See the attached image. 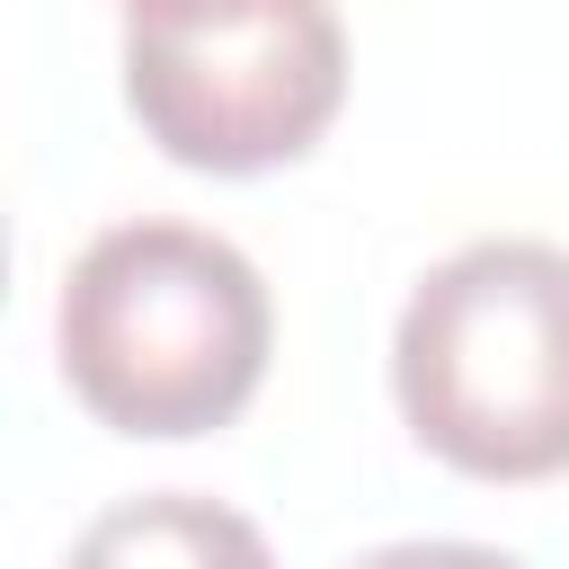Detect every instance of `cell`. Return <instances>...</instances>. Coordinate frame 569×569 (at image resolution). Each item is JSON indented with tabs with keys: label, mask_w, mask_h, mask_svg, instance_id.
I'll return each instance as SVG.
<instances>
[{
	"label": "cell",
	"mask_w": 569,
	"mask_h": 569,
	"mask_svg": "<svg viewBox=\"0 0 569 569\" xmlns=\"http://www.w3.org/2000/svg\"><path fill=\"white\" fill-rule=\"evenodd\" d=\"M62 382L116 436H213L249 409L276 347L267 276L204 222H116L98 231L53 311Z\"/></svg>",
	"instance_id": "6da1fadb"
},
{
	"label": "cell",
	"mask_w": 569,
	"mask_h": 569,
	"mask_svg": "<svg viewBox=\"0 0 569 569\" xmlns=\"http://www.w3.org/2000/svg\"><path fill=\"white\" fill-rule=\"evenodd\" d=\"M391 400L471 480L569 471V249L498 231L436 258L391 329Z\"/></svg>",
	"instance_id": "7a4b0ae2"
},
{
	"label": "cell",
	"mask_w": 569,
	"mask_h": 569,
	"mask_svg": "<svg viewBox=\"0 0 569 569\" xmlns=\"http://www.w3.org/2000/svg\"><path fill=\"white\" fill-rule=\"evenodd\" d=\"M347 98L329 0H267L213 27H124V107L178 169L258 178L302 160Z\"/></svg>",
	"instance_id": "3957f363"
},
{
	"label": "cell",
	"mask_w": 569,
	"mask_h": 569,
	"mask_svg": "<svg viewBox=\"0 0 569 569\" xmlns=\"http://www.w3.org/2000/svg\"><path fill=\"white\" fill-rule=\"evenodd\" d=\"M62 569H276V551L222 498L142 489V498H116L107 516H89V533L71 542Z\"/></svg>",
	"instance_id": "277c9868"
},
{
	"label": "cell",
	"mask_w": 569,
	"mask_h": 569,
	"mask_svg": "<svg viewBox=\"0 0 569 569\" xmlns=\"http://www.w3.org/2000/svg\"><path fill=\"white\" fill-rule=\"evenodd\" d=\"M356 569H525V560L498 551V542H382Z\"/></svg>",
	"instance_id": "5b68a950"
},
{
	"label": "cell",
	"mask_w": 569,
	"mask_h": 569,
	"mask_svg": "<svg viewBox=\"0 0 569 569\" xmlns=\"http://www.w3.org/2000/svg\"><path fill=\"white\" fill-rule=\"evenodd\" d=\"M267 0H124V27H213V18H249Z\"/></svg>",
	"instance_id": "8992f818"
}]
</instances>
